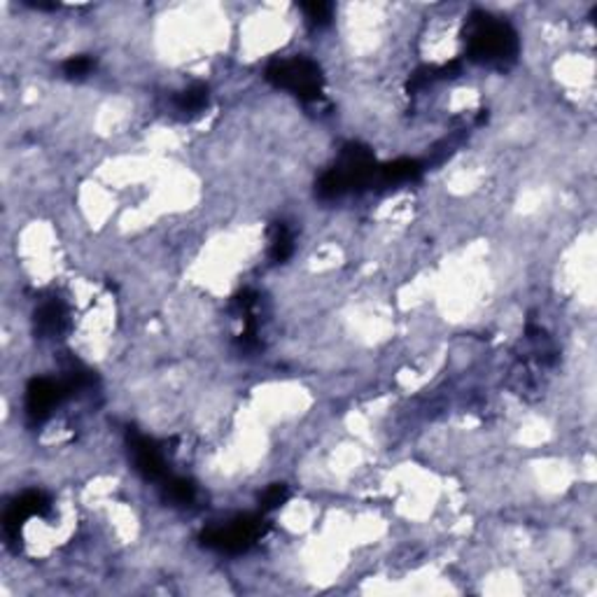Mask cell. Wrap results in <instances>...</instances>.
Masks as SVG:
<instances>
[{
  "mask_svg": "<svg viewBox=\"0 0 597 597\" xmlns=\"http://www.w3.org/2000/svg\"><path fill=\"white\" fill-rule=\"evenodd\" d=\"M467 56L476 64L497 65L506 68L518 56V33L504 19L488 15V12H473L467 22Z\"/></svg>",
  "mask_w": 597,
  "mask_h": 597,
  "instance_id": "cell-1",
  "label": "cell"
},
{
  "mask_svg": "<svg viewBox=\"0 0 597 597\" xmlns=\"http://www.w3.org/2000/svg\"><path fill=\"white\" fill-rule=\"evenodd\" d=\"M378 178V166L372 150L360 143L343 147L339 164L323 173L315 184V196L320 201H336L348 192L372 187Z\"/></svg>",
  "mask_w": 597,
  "mask_h": 597,
  "instance_id": "cell-2",
  "label": "cell"
},
{
  "mask_svg": "<svg viewBox=\"0 0 597 597\" xmlns=\"http://www.w3.org/2000/svg\"><path fill=\"white\" fill-rule=\"evenodd\" d=\"M266 80L278 89L292 92L296 98L313 103L323 96L324 77L315 61L306 56H292V59H275L266 68Z\"/></svg>",
  "mask_w": 597,
  "mask_h": 597,
  "instance_id": "cell-3",
  "label": "cell"
},
{
  "mask_svg": "<svg viewBox=\"0 0 597 597\" xmlns=\"http://www.w3.org/2000/svg\"><path fill=\"white\" fill-rule=\"evenodd\" d=\"M269 522L262 516H238L226 525H215L201 532V543L205 549H215L222 553H243L248 551L254 542L264 537Z\"/></svg>",
  "mask_w": 597,
  "mask_h": 597,
  "instance_id": "cell-4",
  "label": "cell"
},
{
  "mask_svg": "<svg viewBox=\"0 0 597 597\" xmlns=\"http://www.w3.org/2000/svg\"><path fill=\"white\" fill-rule=\"evenodd\" d=\"M65 394H70L65 383H56L52 378H33L26 388V415L31 423L47 420Z\"/></svg>",
  "mask_w": 597,
  "mask_h": 597,
  "instance_id": "cell-5",
  "label": "cell"
},
{
  "mask_svg": "<svg viewBox=\"0 0 597 597\" xmlns=\"http://www.w3.org/2000/svg\"><path fill=\"white\" fill-rule=\"evenodd\" d=\"M129 451L134 458L135 469H138L147 481H164L168 476L166 458H164L162 446L145 434L129 432Z\"/></svg>",
  "mask_w": 597,
  "mask_h": 597,
  "instance_id": "cell-6",
  "label": "cell"
},
{
  "mask_svg": "<svg viewBox=\"0 0 597 597\" xmlns=\"http://www.w3.org/2000/svg\"><path fill=\"white\" fill-rule=\"evenodd\" d=\"M49 509H52V502L45 493H26L22 495L15 504L10 506L5 512V521H3V528H5V537L10 542H16L19 539V532H22V525L33 516H47Z\"/></svg>",
  "mask_w": 597,
  "mask_h": 597,
  "instance_id": "cell-7",
  "label": "cell"
},
{
  "mask_svg": "<svg viewBox=\"0 0 597 597\" xmlns=\"http://www.w3.org/2000/svg\"><path fill=\"white\" fill-rule=\"evenodd\" d=\"M65 327H68V311L59 299H52L35 311V333H40L43 339L61 336Z\"/></svg>",
  "mask_w": 597,
  "mask_h": 597,
  "instance_id": "cell-8",
  "label": "cell"
},
{
  "mask_svg": "<svg viewBox=\"0 0 597 597\" xmlns=\"http://www.w3.org/2000/svg\"><path fill=\"white\" fill-rule=\"evenodd\" d=\"M208 101H210L208 86L192 85L187 86L184 92L175 94V98H173V110H175V114L183 119L199 117V114L208 108Z\"/></svg>",
  "mask_w": 597,
  "mask_h": 597,
  "instance_id": "cell-9",
  "label": "cell"
},
{
  "mask_svg": "<svg viewBox=\"0 0 597 597\" xmlns=\"http://www.w3.org/2000/svg\"><path fill=\"white\" fill-rule=\"evenodd\" d=\"M420 173H423V164L420 162H415V159H397L393 164L378 166L376 183L383 184V187H394V184L418 180Z\"/></svg>",
  "mask_w": 597,
  "mask_h": 597,
  "instance_id": "cell-10",
  "label": "cell"
},
{
  "mask_svg": "<svg viewBox=\"0 0 597 597\" xmlns=\"http://www.w3.org/2000/svg\"><path fill=\"white\" fill-rule=\"evenodd\" d=\"M294 253V236H292L290 226L285 222H275V226L271 229V245L269 254L275 264H283Z\"/></svg>",
  "mask_w": 597,
  "mask_h": 597,
  "instance_id": "cell-11",
  "label": "cell"
},
{
  "mask_svg": "<svg viewBox=\"0 0 597 597\" xmlns=\"http://www.w3.org/2000/svg\"><path fill=\"white\" fill-rule=\"evenodd\" d=\"M166 485V497L178 506H187L196 500V485L189 479H180V476H166L164 479Z\"/></svg>",
  "mask_w": 597,
  "mask_h": 597,
  "instance_id": "cell-12",
  "label": "cell"
},
{
  "mask_svg": "<svg viewBox=\"0 0 597 597\" xmlns=\"http://www.w3.org/2000/svg\"><path fill=\"white\" fill-rule=\"evenodd\" d=\"M302 10H303V15H306L308 24H311V26H318V28L327 26L333 16L332 3H323V0H315V3H303Z\"/></svg>",
  "mask_w": 597,
  "mask_h": 597,
  "instance_id": "cell-13",
  "label": "cell"
},
{
  "mask_svg": "<svg viewBox=\"0 0 597 597\" xmlns=\"http://www.w3.org/2000/svg\"><path fill=\"white\" fill-rule=\"evenodd\" d=\"M287 497H290V490H287L285 483H274L262 493L259 497V506H262V512H274V509H280V506L285 504Z\"/></svg>",
  "mask_w": 597,
  "mask_h": 597,
  "instance_id": "cell-14",
  "label": "cell"
},
{
  "mask_svg": "<svg viewBox=\"0 0 597 597\" xmlns=\"http://www.w3.org/2000/svg\"><path fill=\"white\" fill-rule=\"evenodd\" d=\"M94 68H96V64H94L92 56H70L64 64V75L70 77V80H82Z\"/></svg>",
  "mask_w": 597,
  "mask_h": 597,
  "instance_id": "cell-15",
  "label": "cell"
}]
</instances>
